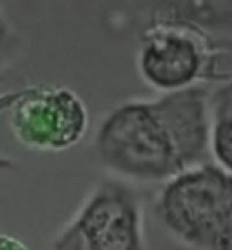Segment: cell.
<instances>
[{"instance_id":"5b68a950","label":"cell","mask_w":232,"mask_h":250,"mask_svg":"<svg viewBox=\"0 0 232 250\" xmlns=\"http://www.w3.org/2000/svg\"><path fill=\"white\" fill-rule=\"evenodd\" d=\"M90 126L84 99L67 86H35L14 97L11 127L33 150L60 152L78 145Z\"/></svg>"},{"instance_id":"52a82bcc","label":"cell","mask_w":232,"mask_h":250,"mask_svg":"<svg viewBox=\"0 0 232 250\" xmlns=\"http://www.w3.org/2000/svg\"><path fill=\"white\" fill-rule=\"evenodd\" d=\"M0 250H29L23 242L15 237L0 234Z\"/></svg>"},{"instance_id":"7a4b0ae2","label":"cell","mask_w":232,"mask_h":250,"mask_svg":"<svg viewBox=\"0 0 232 250\" xmlns=\"http://www.w3.org/2000/svg\"><path fill=\"white\" fill-rule=\"evenodd\" d=\"M139 39L138 70L151 87L173 92L232 79V53L208 29L156 4Z\"/></svg>"},{"instance_id":"8992f818","label":"cell","mask_w":232,"mask_h":250,"mask_svg":"<svg viewBox=\"0 0 232 250\" xmlns=\"http://www.w3.org/2000/svg\"><path fill=\"white\" fill-rule=\"evenodd\" d=\"M208 113L211 156L232 173V79L209 92Z\"/></svg>"},{"instance_id":"6da1fadb","label":"cell","mask_w":232,"mask_h":250,"mask_svg":"<svg viewBox=\"0 0 232 250\" xmlns=\"http://www.w3.org/2000/svg\"><path fill=\"white\" fill-rule=\"evenodd\" d=\"M208 99V88L195 85L115 106L94 136L99 161L139 182H168L211 162Z\"/></svg>"},{"instance_id":"3957f363","label":"cell","mask_w":232,"mask_h":250,"mask_svg":"<svg viewBox=\"0 0 232 250\" xmlns=\"http://www.w3.org/2000/svg\"><path fill=\"white\" fill-rule=\"evenodd\" d=\"M152 213L170 237L192 250H232V173L207 162L168 180Z\"/></svg>"},{"instance_id":"277c9868","label":"cell","mask_w":232,"mask_h":250,"mask_svg":"<svg viewBox=\"0 0 232 250\" xmlns=\"http://www.w3.org/2000/svg\"><path fill=\"white\" fill-rule=\"evenodd\" d=\"M143 221L138 193L122 180H102L56 234L51 250H145Z\"/></svg>"}]
</instances>
